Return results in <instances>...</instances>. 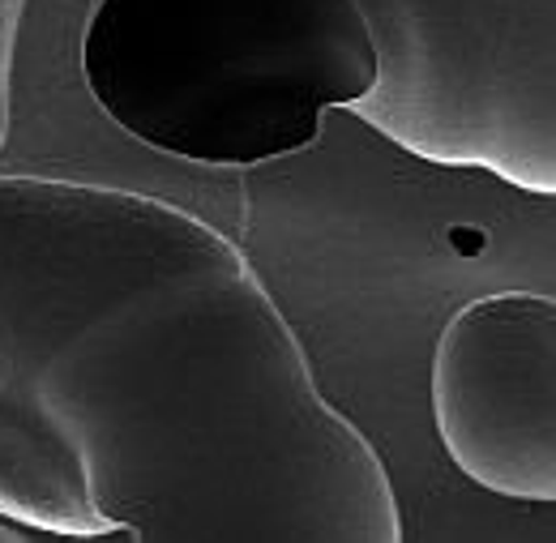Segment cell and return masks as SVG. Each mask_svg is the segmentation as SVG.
I'll use <instances>...</instances> for the list:
<instances>
[{
	"instance_id": "cell-1",
	"label": "cell",
	"mask_w": 556,
	"mask_h": 543,
	"mask_svg": "<svg viewBox=\"0 0 556 543\" xmlns=\"http://www.w3.org/2000/svg\"><path fill=\"white\" fill-rule=\"evenodd\" d=\"M0 394L52 428L99 540H403L381 454L321 399L249 257L185 205L0 176Z\"/></svg>"
},
{
	"instance_id": "cell-2",
	"label": "cell",
	"mask_w": 556,
	"mask_h": 543,
	"mask_svg": "<svg viewBox=\"0 0 556 543\" xmlns=\"http://www.w3.org/2000/svg\"><path fill=\"white\" fill-rule=\"evenodd\" d=\"M81 77L150 150L253 167L355 108L377 52L355 0H90Z\"/></svg>"
},
{
	"instance_id": "cell-5",
	"label": "cell",
	"mask_w": 556,
	"mask_h": 543,
	"mask_svg": "<svg viewBox=\"0 0 556 543\" xmlns=\"http://www.w3.org/2000/svg\"><path fill=\"white\" fill-rule=\"evenodd\" d=\"M26 0H0V150L9 141V116H13V48L22 26Z\"/></svg>"
},
{
	"instance_id": "cell-3",
	"label": "cell",
	"mask_w": 556,
	"mask_h": 543,
	"mask_svg": "<svg viewBox=\"0 0 556 543\" xmlns=\"http://www.w3.org/2000/svg\"><path fill=\"white\" fill-rule=\"evenodd\" d=\"M377 81L348 108L407 154L556 189V0H355Z\"/></svg>"
},
{
	"instance_id": "cell-6",
	"label": "cell",
	"mask_w": 556,
	"mask_h": 543,
	"mask_svg": "<svg viewBox=\"0 0 556 543\" xmlns=\"http://www.w3.org/2000/svg\"><path fill=\"white\" fill-rule=\"evenodd\" d=\"M0 543H22V535L13 527H0Z\"/></svg>"
},
{
	"instance_id": "cell-4",
	"label": "cell",
	"mask_w": 556,
	"mask_h": 543,
	"mask_svg": "<svg viewBox=\"0 0 556 543\" xmlns=\"http://www.w3.org/2000/svg\"><path fill=\"white\" fill-rule=\"evenodd\" d=\"M445 454L496 496H556V300L496 291L463 304L432 351Z\"/></svg>"
}]
</instances>
